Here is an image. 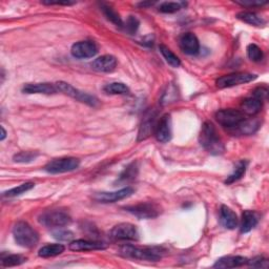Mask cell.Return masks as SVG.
I'll return each instance as SVG.
<instances>
[{"label": "cell", "instance_id": "obj_5", "mask_svg": "<svg viewBox=\"0 0 269 269\" xmlns=\"http://www.w3.org/2000/svg\"><path fill=\"white\" fill-rule=\"evenodd\" d=\"M245 119V115L239 110L226 109L216 113V120L218 123L229 130H236Z\"/></svg>", "mask_w": 269, "mask_h": 269}, {"label": "cell", "instance_id": "obj_32", "mask_svg": "<svg viewBox=\"0 0 269 269\" xmlns=\"http://www.w3.org/2000/svg\"><path fill=\"white\" fill-rule=\"evenodd\" d=\"M138 175V166L137 163H132L131 165L127 166V168L123 171V173L120 175L119 182H129L136 179Z\"/></svg>", "mask_w": 269, "mask_h": 269}, {"label": "cell", "instance_id": "obj_23", "mask_svg": "<svg viewBox=\"0 0 269 269\" xmlns=\"http://www.w3.org/2000/svg\"><path fill=\"white\" fill-rule=\"evenodd\" d=\"M237 18L247 24L254 25V27H264L266 23L263 17L252 12H241L239 14H237Z\"/></svg>", "mask_w": 269, "mask_h": 269}, {"label": "cell", "instance_id": "obj_28", "mask_svg": "<svg viewBox=\"0 0 269 269\" xmlns=\"http://www.w3.org/2000/svg\"><path fill=\"white\" fill-rule=\"evenodd\" d=\"M159 49H160L162 56L164 57V59L166 60V62H168L170 66H172L173 68H179L181 66L180 59H179V57L168 46L164 45V44H161V45H159Z\"/></svg>", "mask_w": 269, "mask_h": 269}, {"label": "cell", "instance_id": "obj_36", "mask_svg": "<svg viewBox=\"0 0 269 269\" xmlns=\"http://www.w3.org/2000/svg\"><path fill=\"white\" fill-rule=\"evenodd\" d=\"M53 237L59 241H65L69 242L74 239V234L70 230L66 229H57L55 232H53Z\"/></svg>", "mask_w": 269, "mask_h": 269}, {"label": "cell", "instance_id": "obj_12", "mask_svg": "<svg viewBox=\"0 0 269 269\" xmlns=\"http://www.w3.org/2000/svg\"><path fill=\"white\" fill-rule=\"evenodd\" d=\"M172 118L171 115L166 114L160 118L158 123L156 124L155 129V137L161 143H166L172 139Z\"/></svg>", "mask_w": 269, "mask_h": 269}, {"label": "cell", "instance_id": "obj_16", "mask_svg": "<svg viewBox=\"0 0 269 269\" xmlns=\"http://www.w3.org/2000/svg\"><path fill=\"white\" fill-rule=\"evenodd\" d=\"M22 92L25 94L54 95L58 93V89L56 84L53 83H29L23 86Z\"/></svg>", "mask_w": 269, "mask_h": 269}, {"label": "cell", "instance_id": "obj_20", "mask_svg": "<svg viewBox=\"0 0 269 269\" xmlns=\"http://www.w3.org/2000/svg\"><path fill=\"white\" fill-rule=\"evenodd\" d=\"M248 259L241 257V255H228L218 260L213 267L214 268H235L247 264Z\"/></svg>", "mask_w": 269, "mask_h": 269}, {"label": "cell", "instance_id": "obj_19", "mask_svg": "<svg viewBox=\"0 0 269 269\" xmlns=\"http://www.w3.org/2000/svg\"><path fill=\"white\" fill-rule=\"evenodd\" d=\"M220 223L226 229H235L239 224L238 216L233 209L222 205L220 208Z\"/></svg>", "mask_w": 269, "mask_h": 269}, {"label": "cell", "instance_id": "obj_11", "mask_svg": "<svg viewBox=\"0 0 269 269\" xmlns=\"http://www.w3.org/2000/svg\"><path fill=\"white\" fill-rule=\"evenodd\" d=\"M71 53L77 59L93 58L98 53V46L94 41H79L73 44Z\"/></svg>", "mask_w": 269, "mask_h": 269}, {"label": "cell", "instance_id": "obj_9", "mask_svg": "<svg viewBox=\"0 0 269 269\" xmlns=\"http://www.w3.org/2000/svg\"><path fill=\"white\" fill-rule=\"evenodd\" d=\"M257 78V75L250 74V73H234L220 77L217 80L216 84L219 88H226V87H233L241 84L248 83Z\"/></svg>", "mask_w": 269, "mask_h": 269}, {"label": "cell", "instance_id": "obj_41", "mask_svg": "<svg viewBox=\"0 0 269 269\" xmlns=\"http://www.w3.org/2000/svg\"><path fill=\"white\" fill-rule=\"evenodd\" d=\"M42 4L46 6H73L75 5L74 2H69V0H66V2H42Z\"/></svg>", "mask_w": 269, "mask_h": 269}, {"label": "cell", "instance_id": "obj_33", "mask_svg": "<svg viewBox=\"0 0 269 269\" xmlns=\"http://www.w3.org/2000/svg\"><path fill=\"white\" fill-rule=\"evenodd\" d=\"M38 157V152L36 151H21L14 156V161L17 163H30Z\"/></svg>", "mask_w": 269, "mask_h": 269}, {"label": "cell", "instance_id": "obj_26", "mask_svg": "<svg viewBox=\"0 0 269 269\" xmlns=\"http://www.w3.org/2000/svg\"><path fill=\"white\" fill-rule=\"evenodd\" d=\"M259 127H260L259 121L254 120V119L253 120L252 119H250V120L245 119L237 127L235 131H237L241 135H251V134L257 132Z\"/></svg>", "mask_w": 269, "mask_h": 269}, {"label": "cell", "instance_id": "obj_25", "mask_svg": "<svg viewBox=\"0 0 269 269\" xmlns=\"http://www.w3.org/2000/svg\"><path fill=\"white\" fill-rule=\"evenodd\" d=\"M247 161L245 160H241L239 161L236 166H235V170H234V173L230 175L229 177H227V179L225 180V183L226 184H232L236 181H238L239 179H241L243 176L245 175L246 173V169H247Z\"/></svg>", "mask_w": 269, "mask_h": 269}, {"label": "cell", "instance_id": "obj_37", "mask_svg": "<svg viewBox=\"0 0 269 269\" xmlns=\"http://www.w3.org/2000/svg\"><path fill=\"white\" fill-rule=\"evenodd\" d=\"M124 28L127 33L134 35L139 28V20L135 16H130L129 18H127L126 23L124 24Z\"/></svg>", "mask_w": 269, "mask_h": 269}, {"label": "cell", "instance_id": "obj_3", "mask_svg": "<svg viewBox=\"0 0 269 269\" xmlns=\"http://www.w3.org/2000/svg\"><path fill=\"white\" fill-rule=\"evenodd\" d=\"M120 254L125 258H131L136 260H145L156 262L162 258V252L156 247H145L141 248L134 245H124L120 249Z\"/></svg>", "mask_w": 269, "mask_h": 269}, {"label": "cell", "instance_id": "obj_42", "mask_svg": "<svg viewBox=\"0 0 269 269\" xmlns=\"http://www.w3.org/2000/svg\"><path fill=\"white\" fill-rule=\"evenodd\" d=\"M6 137H7V132H6V130L4 129V126H2V137H0V140L4 141V140L6 139Z\"/></svg>", "mask_w": 269, "mask_h": 269}, {"label": "cell", "instance_id": "obj_13", "mask_svg": "<svg viewBox=\"0 0 269 269\" xmlns=\"http://www.w3.org/2000/svg\"><path fill=\"white\" fill-rule=\"evenodd\" d=\"M134 194L133 187H124L117 191H112V193H99L94 196V200L99 203H115L117 201L129 198Z\"/></svg>", "mask_w": 269, "mask_h": 269}, {"label": "cell", "instance_id": "obj_38", "mask_svg": "<svg viewBox=\"0 0 269 269\" xmlns=\"http://www.w3.org/2000/svg\"><path fill=\"white\" fill-rule=\"evenodd\" d=\"M247 264L253 268H268V266H269L267 259H265L263 257H255L251 260H248Z\"/></svg>", "mask_w": 269, "mask_h": 269}, {"label": "cell", "instance_id": "obj_14", "mask_svg": "<svg viewBox=\"0 0 269 269\" xmlns=\"http://www.w3.org/2000/svg\"><path fill=\"white\" fill-rule=\"evenodd\" d=\"M179 45L182 49V52L186 55L194 56L200 52V43L198 38L193 33H185L181 35L179 39Z\"/></svg>", "mask_w": 269, "mask_h": 269}, {"label": "cell", "instance_id": "obj_43", "mask_svg": "<svg viewBox=\"0 0 269 269\" xmlns=\"http://www.w3.org/2000/svg\"><path fill=\"white\" fill-rule=\"evenodd\" d=\"M153 5V3H141V4H139V6L140 7H146V6H152Z\"/></svg>", "mask_w": 269, "mask_h": 269}, {"label": "cell", "instance_id": "obj_17", "mask_svg": "<svg viewBox=\"0 0 269 269\" xmlns=\"http://www.w3.org/2000/svg\"><path fill=\"white\" fill-rule=\"evenodd\" d=\"M69 248L73 251H92V250L105 249L106 245L102 242L88 241V240H76L71 243Z\"/></svg>", "mask_w": 269, "mask_h": 269}, {"label": "cell", "instance_id": "obj_35", "mask_svg": "<svg viewBox=\"0 0 269 269\" xmlns=\"http://www.w3.org/2000/svg\"><path fill=\"white\" fill-rule=\"evenodd\" d=\"M181 9V5L178 3H163L159 6V12L166 13V14H172V13H176Z\"/></svg>", "mask_w": 269, "mask_h": 269}, {"label": "cell", "instance_id": "obj_8", "mask_svg": "<svg viewBox=\"0 0 269 269\" xmlns=\"http://www.w3.org/2000/svg\"><path fill=\"white\" fill-rule=\"evenodd\" d=\"M55 84L57 86L58 92L66 94V95H68V96H70L76 100L82 102V103H85L89 106H96L98 104V99L96 97H94L92 95H88L86 93H83L67 82L58 81Z\"/></svg>", "mask_w": 269, "mask_h": 269}, {"label": "cell", "instance_id": "obj_31", "mask_svg": "<svg viewBox=\"0 0 269 269\" xmlns=\"http://www.w3.org/2000/svg\"><path fill=\"white\" fill-rule=\"evenodd\" d=\"M35 184L33 182H25L17 187H14L12 188L8 191H5L4 193V197H9V198H12V197H17V196H20L24 193H27V191L31 190L32 188H34Z\"/></svg>", "mask_w": 269, "mask_h": 269}, {"label": "cell", "instance_id": "obj_39", "mask_svg": "<svg viewBox=\"0 0 269 269\" xmlns=\"http://www.w3.org/2000/svg\"><path fill=\"white\" fill-rule=\"evenodd\" d=\"M236 3L242 7H248V8L262 7L267 4V2H260V0H244V2H236Z\"/></svg>", "mask_w": 269, "mask_h": 269}, {"label": "cell", "instance_id": "obj_10", "mask_svg": "<svg viewBox=\"0 0 269 269\" xmlns=\"http://www.w3.org/2000/svg\"><path fill=\"white\" fill-rule=\"evenodd\" d=\"M110 237L114 241H135L139 239V233L135 225L120 223L111 230Z\"/></svg>", "mask_w": 269, "mask_h": 269}, {"label": "cell", "instance_id": "obj_4", "mask_svg": "<svg viewBox=\"0 0 269 269\" xmlns=\"http://www.w3.org/2000/svg\"><path fill=\"white\" fill-rule=\"evenodd\" d=\"M71 221L72 219L70 214L59 209L46 210L38 217V222L48 228H60L67 226L71 223Z\"/></svg>", "mask_w": 269, "mask_h": 269}, {"label": "cell", "instance_id": "obj_24", "mask_svg": "<svg viewBox=\"0 0 269 269\" xmlns=\"http://www.w3.org/2000/svg\"><path fill=\"white\" fill-rule=\"evenodd\" d=\"M66 247L62 244H47L42 246L39 251H38V255L41 258H53L56 255L61 254L65 251Z\"/></svg>", "mask_w": 269, "mask_h": 269}, {"label": "cell", "instance_id": "obj_29", "mask_svg": "<svg viewBox=\"0 0 269 269\" xmlns=\"http://www.w3.org/2000/svg\"><path fill=\"white\" fill-rule=\"evenodd\" d=\"M103 91L110 95H125L130 93V88L122 82H113L105 85Z\"/></svg>", "mask_w": 269, "mask_h": 269}, {"label": "cell", "instance_id": "obj_30", "mask_svg": "<svg viewBox=\"0 0 269 269\" xmlns=\"http://www.w3.org/2000/svg\"><path fill=\"white\" fill-rule=\"evenodd\" d=\"M24 262H27V258L22 257L20 254H8L2 257V266L4 267L18 266Z\"/></svg>", "mask_w": 269, "mask_h": 269}, {"label": "cell", "instance_id": "obj_15", "mask_svg": "<svg viewBox=\"0 0 269 269\" xmlns=\"http://www.w3.org/2000/svg\"><path fill=\"white\" fill-rule=\"evenodd\" d=\"M156 112L155 111H149L146 115L145 117L143 118L142 124H141L140 129H139V133H138V141H142L147 139L152 131H155L156 129Z\"/></svg>", "mask_w": 269, "mask_h": 269}, {"label": "cell", "instance_id": "obj_21", "mask_svg": "<svg viewBox=\"0 0 269 269\" xmlns=\"http://www.w3.org/2000/svg\"><path fill=\"white\" fill-rule=\"evenodd\" d=\"M259 223V217L252 210H245L242 213L241 233L246 234L252 230Z\"/></svg>", "mask_w": 269, "mask_h": 269}, {"label": "cell", "instance_id": "obj_34", "mask_svg": "<svg viewBox=\"0 0 269 269\" xmlns=\"http://www.w3.org/2000/svg\"><path fill=\"white\" fill-rule=\"evenodd\" d=\"M247 56L254 62H260L263 59V52L257 44H249L247 46Z\"/></svg>", "mask_w": 269, "mask_h": 269}, {"label": "cell", "instance_id": "obj_40", "mask_svg": "<svg viewBox=\"0 0 269 269\" xmlns=\"http://www.w3.org/2000/svg\"><path fill=\"white\" fill-rule=\"evenodd\" d=\"M267 94H268V91L265 87H258L257 89H254L253 91L252 96L255 98H258L261 101H264L267 98Z\"/></svg>", "mask_w": 269, "mask_h": 269}, {"label": "cell", "instance_id": "obj_2", "mask_svg": "<svg viewBox=\"0 0 269 269\" xmlns=\"http://www.w3.org/2000/svg\"><path fill=\"white\" fill-rule=\"evenodd\" d=\"M13 236L15 242L21 247L33 248L39 241V235L27 222L19 221L13 227Z\"/></svg>", "mask_w": 269, "mask_h": 269}, {"label": "cell", "instance_id": "obj_6", "mask_svg": "<svg viewBox=\"0 0 269 269\" xmlns=\"http://www.w3.org/2000/svg\"><path fill=\"white\" fill-rule=\"evenodd\" d=\"M80 161L77 158H59L49 161L45 166L44 171L48 174H63L73 172L79 168Z\"/></svg>", "mask_w": 269, "mask_h": 269}, {"label": "cell", "instance_id": "obj_27", "mask_svg": "<svg viewBox=\"0 0 269 269\" xmlns=\"http://www.w3.org/2000/svg\"><path fill=\"white\" fill-rule=\"evenodd\" d=\"M101 10H102V12H103V14L106 17V19L110 20L112 23H114L115 25H116V27H119V28L124 27V23H123L120 15L112 7L106 6V5H102Z\"/></svg>", "mask_w": 269, "mask_h": 269}, {"label": "cell", "instance_id": "obj_7", "mask_svg": "<svg viewBox=\"0 0 269 269\" xmlns=\"http://www.w3.org/2000/svg\"><path fill=\"white\" fill-rule=\"evenodd\" d=\"M125 210L137 217L138 219H153L161 213V207L159 205L151 202H142L136 205L125 207Z\"/></svg>", "mask_w": 269, "mask_h": 269}, {"label": "cell", "instance_id": "obj_22", "mask_svg": "<svg viewBox=\"0 0 269 269\" xmlns=\"http://www.w3.org/2000/svg\"><path fill=\"white\" fill-rule=\"evenodd\" d=\"M263 106V101L259 100L255 97H249L246 98L245 100H243L241 107H242V113L249 115V116H254L261 112Z\"/></svg>", "mask_w": 269, "mask_h": 269}, {"label": "cell", "instance_id": "obj_1", "mask_svg": "<svg viewBox=\"0 0 269 269\" xmlns=\"http://www.w3.org/2000/svg\"><path fill=\"white\" fill-rule=\"evenodd\" d=\"M199 141L200 144L211 155H221L225 150L219 133L217 132L216 126L209 121L202 125Z\"/></svg>", "mask_w": 269, "mask_h": 269}, {"label": "cell", "instance_id": "obj_18", "mask_svg": "<svg viewBox=\"0 0 269 269\" xmlns=\"http://www.w3.org/2000/svg\"><path fill=\"white\" fill-rule=\"evenodd\" d=\"M117 67V59L112 55H103L95 59L92 63V68L97 72L111 73Z\"/></svg>", "mask_w": 269, "mask_h": 269}]
</instances>
